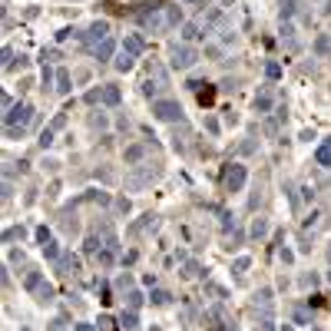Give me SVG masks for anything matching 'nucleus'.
Here are the masks:
<instances>
[{
    "label": "nucleus",
    "mask_w": 331,
    "mask_h": 331,
    "mask_svg": "<svg viewBox=\"0 0 331 331\" xmlns=\"http://www.w3.org/2000/svg\"><path fill=\"white\" fill-rule=\"evenodd\" d=\"M139 23H143V30H149V33H169L182 23V7H179V3L153 7V10L139 13Z\"/></svg>",
    "instance_id": "1"
},
{
    "label": "nucleus",
    "mask_w": 331,
    "mask_h": 331,
    "mask_svg": "<svg viewBox=\"0 0 331 331\" xmlns=\"http://www.w3.org/2000/svg\"><path fill=\"white\" fill-rule=\"evenodd\" d=\"M196 60H199V50L189 43H172V50H169L172 70H189V66H196Z\"/></svg>",
    "instance_id": "2"
},
{
    "label": "nucleus",
    "mask_w": 331,
    "mask_h": 331,
    "mask_svg": "<svg viewBox=\"0 0 331 331\" xmlns=\"http://www.w3.org/2000/svg\"><path fill=\"white\" fill-rule=\"evenodd\" d=\"M153 116L163 123H179L182 120V106H179L176 99H156L153 103Z\"/></svg>",
    "instance_id": "3"
},
{
    "label": "nucleus",
    "mask_w": 331,
    "mask_h": 331,
    "mask_svg": "<svg viewBox=\"0 0 331 331\" xmlns=\"http://www.w3.org/2000/svg\"><path fill=\"white\" fill-rule=\"evenodd\" d=\"M156 89H169V73H166V66H159V63H153V70H149V77H146V83H143L146 96H153Z\"/></svg>",
    "instance_id": "4"
},
{
    "label": "nucleus",
    "mask_w": 331,
    "mask_h": 331,
    "mask_svg": "<svg viewBox=\"0 0 331 331\" xmlns=\"http://www.w3.org/2000/svg\"><path fill=\"white\" fill-rule=\"evenodd\" d=\"M3 123H7V126H17V129H27V126L33 123V106H27V103H17V106H13V110L3 116Z\"/></svg>",
    "instance_id": "5"
},
{
    "label": "nucleus",
    "mask_w": 331,
    "mask_h": 331,
    "mask_svg": "<svg viewBox=\"0 0 331 331\" xmlns=\"http://www.w3.org/2000/svg\"><path fill=\"white\" fill-rule=\"evenodd\" d=\"M245 179H248L245 166H242V163H232L229 169H225V192H242Z\"/></svg>",
    "instance_id": "6"
},
{
    "label": "nucleus",
    "mask_w": 331,
    "mask_h": 331,
    "mask_svg": "<svg viewBox=\"0 0 331 331\" xmlns=\"http://www.w3.org/2000/svg\"><path fill=\"white\" fill-rule=\"evenodd\" d=\"M153 179H156V169H153V166H146V169H136V172L126 176V186H129V189H143V186H149Z\"/></svg>",
    "instance_id": "7"
},
{
    "label": "nucleus",
    "mask_w": 331,
    "mask_h": 331,
    "mask_svg": "<svg viewBox=\"0 0 331 331\" xmlns=\"http://www.w3.org/2000/svg\"><path fill=\"white\" fill-rule=\"evenodd\" d=\"M103 40H110V23L106 20H96L93 27L86 30V37H83V43H103Z\"/></svg>",
    "instance_id": "8"
},
{
    "label": "nucleus",
    "mask_w": 331,
    "mask_h": 331,
    "mask_svg": "<svg viewBox=\"0 0 331 331\" xmlns=\"http://www.w3.org/2000/svg\"><path fill=\"white\" fill-rule=\"evenodd\" d=\"M53 265H56V272H60V275H77V272H80V258L73 252H63Z\"/></svg>",
    "instance_id": "9"
},
{
    "label": "nucleus",
    "mask_w": 331,
    "mask_h": 331,
    "mask_svg": "<svg viewBox=\"0 0 331 331\" xmlns=\"http://www.w3.org/2000/svg\"><path fill=\"white\" fill-rule=\"evenodd\" d=\"M123 50H126V53H132V56H139L146 50V40L139 37V33H129V37L123 40Z\"/></svg>",
    "instance_id": "10"
},
{
    "label": "nucleus",
    "mask_w": 331,
    "mask_h": 331,
    "mask_svg": "<svg viewBox=\"0 0 331 331\" xmlns=\"http://www.w3.org/2000/svg\"><path fill=\"white\" fill-rule=\"evenodd\" d=\"M33 295H37V301H40V305H50V301L56 298V288H53V285H50V282L43 278V282H40V288H37Z\"/></svg>",
    "instance_id": "11"
},
{
    "label": "nucleus",
    "mask_w": 331,
    "mask_h": 331,
    "mask_svg": "<svg viewBox=\"0 0 331 331\" xmlns=\"http://www.w3.org/2000/svg\"><path fill=\"white\" fill-rule=\"evenodd\" d=\"M149 225H156V215H153V212H146L139 222H132V225H129V235H143Z\"/></svg>",
    "instance_id": "12"
},
{
    "label": "nucleus",
    "mask_w": 331,
    "mask_h": 331,
    "mask_svg": "<svg viewBox=\"0 0 331 331\" xmlns=\"http://www.w3.org/2000/svg\"><path fill=\"white\" fill-rule=\"evenodd\" d=\"M120 99H123V93H120V86H103V103L106 106H120Z\"/></svg>",
    "instance_id": "13"
},
{
    "label": "nucleus",
    "mask_w": 331,
    "mask_h": 331,
    "mask_svg": "<svg viewBox=\"0 0 331 331\" xmlns=\"http://www.w3.org/2000/svg\"><path fill=\"white\" fill-rule=\"evenodd\" d=\"M315 163H318V166H331V139H325V143L318 146V153H315Z\"/></svg>",
    "instance_id": "14"
},
{
    "label": "nucleus",
    "mask_w": 331,
    "mask_h": 331,
    "mask_svg": "<svg viewBox=\"0 0 331 331\" xmlns=\"http://www.w3.org/2000/svg\"><path fill=\"white\" fill-rule=\"evenodd\" d=\"M93 258H96V265H103V268H110V265L116 262V252H113V248H106V245H103V248H99V252L93 255Z\"/></svg>",
    "instance_id": "15"
},
{
    "label": "nucleus",
    "mask_w": 331,
    "mask_h": 331,
    "mask_svg": "<svg viewBox=\"0 0 331 331\" xmlns=\"http://www.w3.org/2000/svg\"><path fill=\"white\" fill-rule=\"evenodd\" d=\"M132 66H136V56H132V53H126V50H123V53L116 56V70H120V73H129Z\"/></svg>",
    "instance_id": "16"
},
{
    "label": "nucleus",
    "mask_w": 331,
    "mask_h": 331,
    "mask_svg": "<svg viewBox=\"0 0 331 331\" xmlns=\"http://www.w3.org/2000/svg\"><path fill=\"white\" fill-rule=\"evenodd\" d=\"M315 53L325 56V60H331V40H328V33H321L318 40H315Z\"/></svg>",
    "instance_id": "17"
},
{
    "label": "nucleus",
    "mask_w": 331,
    "mask_h": 331,
    "mask_svg": "<svg viewBox=\"0 0 331 331\" xmlns=\"http://www.w3.org/2000/svg\"><path fill=\"white\" fill-rule=\"evenodd\" d=\"M103 245H106V248H113V252L120 248V242H116V232H113L110 222H103Z\"/></svg>",
    "instance_id": "18"
},
{
    "label": "nucleus",
    "mask_w": 331,
    "mask_h": 331,
    "mask_svg": "<svg viewBox=\"0 0 331 331\" xmlns=\"http://www.w3.org/2000/svg\"><path fill=\"white\" fill-rule=\"evenodd\" d=\"M70 83H73V80H70V73H66V70H56V93H63V96H66V93L73 89Z\"/></svg>",
    "instance_id": "19"
},
{
    "label": "nucleus",
    "mask_w": 331,
    "mask_h": 331,
    "mask_svg": "<svg viewBox=\"0 0 331 331\" xmlns=\"http://www.w3.org/2000/svg\"><path fill=\"white\" fill-rule=\"evenodd\" d=\"M120 325H123V328H126V331H136V328H139V318H136V311H123V315H120Z\"/></svg>",
    "instance_id": "20"
},
{
    "label": "nucleus",
    "mask_w": 331,
    "mask_h": 331,
    "mask_svg": "<svg viewBox=\"0 0 331 331\" xmlns=\"http://www.w3.org/2000/svg\"><path fill=\"white\" fill-rule=\"evenodd\" d=\"M282 40H285V43H288V50H291V53H295V50H298V40H295V27H291V23H285V27H282Z\"/></svg>",
    "instance_id": "21"
},
{
    "label": "nucleus",
    "mask_w": 331,
    "mask_h": 331,
    "mask_svg": "<svg viewBox=\"0 0 331 331\" xmlns=\"http://www.w3.org/2000/svg\"><path fill=\"white\" fill-rule=\"evenodd\" d=\"M60 229H63V232H77L80 229L77 215H73V212H63V215H60Z\"/></svg>",
    "instance_id": "22"
},
{
    "label": "nucleus",
    "mask_w": 331,
    "mask_h": 331,
    "mask_svg": "<svg viewBox=\"0 0 331 331\" xmlns=\"http://www.w3.org/2000/svg\"><path fill=\"white\" fill-rule=\"evenodd\" d=\"M23 235H27V229H23V225H10V229L3 232V242L10 245V242H17V239L23 242Z\"/></svg>",
    "instance_id": "23"
},
{
    "label": "nucleus",
    "mask_w": 331,
    "mask_h": 331,
    "mask_svg": "<svg viewBox=\"0 0 331 331\" xmlns=\"http://www.w3.org/2000/svg\"><path fill=\"white\" fill-rule=\"evenodd\" d=\"M40 282H43V275H40V272H27V278H23V288L33 295V291L40 288Z\"/></svg>",
    "instance_id": "24"
},
{
    "label": "nucleus",
    "mask_w": 331,
    "mask_h": 331,
    "mask_svg": "<svg viewBox=\"0 0 331 331\" xmlns=\"http://www.w3.org/2000/svg\"><path fill=\"white\" fill-rule=\"evenodd\" d=\"M113 50H116V46H113V40H103V43L96 46V60H99V63H106V60L113 56Z\"/></svg>",
    "instance_id": "25"
},
{
    "label": "nucleus",
    "mask_w": 331,
    "mask_h": 331,
    "mask_svg": "<svg viewBox=\"0 0 331 331\" xmlns=\"http://www.w3.org/2000/svg\"><path fill=\"white\" fill-rule=\"evenodd\" d=\"M146 156V146H126V163H139V159H143Z\"/></svg>",
    "instance_id": "26"
},
{
    "label": "nucleus",
    "mask_w": 331,
    "mask_h": 331,
    "mask_svg": "<svg viewBox=\"0 0 331 331\" xmlns=\"http://www.w3.org/2000/svg\"><path fill=\"white\" fill-rule=\"evenodd\" d=\"M255 305H262L265 311L272 308V288H258V295H255Z\"/></svg>",
    "instance_id": "27"
},
{
    "label": "nucleus",
    "mask_w": 331,
    "mask_h": 331,
    "mask_svg": "<svg viewBox=\"0 0 331 331\" xmlns=\"http://www.w3.org/2000/svg\"><path fill=\"white\" fill-rule=\"evenodd\" d=\"M272 110V96H268V93H258V96H255V113H268Z\"/></svg>",
    "instance_id": "28"
},
{
    "label": "nucleus",
    "mask_w": 331,
    "mask_h": 331,
    "mask_svg": "<svg viewBox=\"0 0 331 331\" xmlns=\"http://www.w3.org/2000/svg\"><path fill=\"white\" fill-rule=\"evenodd\" d=\"M262 235H268V222H265V219H255L252 222V239H262Z\"/></svg>",
    "instance_id": "29"
},
{
    "label": "nucleus",
    "mask_w": 331,
    "mask_h": 331,
    "mask_svg": "<svg viewBox=\"0 0 331 331\" xmlns=\"http://www.w3.org/2000/svg\"><path fill=\"white\" fill-rule=\"evenodd\" d=\"M169 301H172V295H169L166 288H156L153 291V305H169Z\"/></svg>",
    "instance_id": "30"
},
{
    "label": "nucleus",
    "mask_w": 331,
    "mask_h": 331,
    "mask_svg": "<svg viewBox=\"0 0 331 331\" xmlns=\"http://www.w3.org/2000/svg\"><path fill=\"white\" fill-rule=\"evenodd\" d=\"M43 255L50 258V262H56V258H60L63 252H60V245H56V242H46V245H43Z\"/></svg>",
    "instance_id": "31"
},
{
    "label": "nucleus",
    "mask_w": 331,
    "mask_h": 331,
    "mask_svg": "<svg viewBox=\"0 0 331 331\" xmlns=\"http://www.w3.org/2000/svg\"><path fill=\"white\" fill-rule=\"evenodd\" d=\"M126 301H129V308L136 311V308H139V305H143V301H146V298H143V291H136V288H132L129 295H126Z\"/></svg>",
    "instance_id": "32"
},
{
    "label": "nucleus",
    "mask_w": 331,
    "mask_h": 331,
    "mask_svg": "<svg viewBox=\"0 0 331 331\" xmlns=\"http://www.w3.org/2000/svg\"><path fill=\"white\" fill-rule=\"evenodd\" d=\"M212 99H215V89H212V86L199 89V103H202V106H212Z\"/></svg>",
    "instance_id": "33"
},
{
    "label": "nucleus",
    "mask_w": 331,
    "mask_h": 331,
    "mask_svg": "<svg viewBox=\"0 0 331 331\" xmlns=\"http://www.w3.org/2000/svg\"><path fill=\"white\" fill-rule=\"evenodd\" d=\"M248 265H252V258H248V255H242V258H235V265H232V272H235V275H242V272L248 268Z\"/></svg>",
    "instance_id": "34"
},
{
    "label": "nucleus",
    "mask_w": 331,
    "mask_h": 331,
    "mask_svg": "<svg viewBox=\"0 0 331 331\" xmlns=\"http://www.w3.org/2000/svg\"><path fill=\"white\" fill-rule=\"evenodd\" d=\"M182 37H186V40H196V37H206V33H199L196 23H186V27H182Z\"/></svg>",
    "instance_id": "35"
},
{
    "label": "nucleus",
    "mask_w": 331,
    "mask_h": 331,
    "mask_svg": "<svg viewBox=\"0 0 331 331\" xmlns=\"http://www.w3.org/2000/svg\"><path fill=\"white\" fill-rule=\"evenodd\" d=\"M182 275H186V278H196L199 275V262H192V258H189V262L182 265Z\"/></svg>",
    "instance_id": "36"
},
{
    "label": "nucleus",
    "mask_w": 331,
    "mask_h": 331,
    "mask_svg": "<svg viewBox=\"0 0 331 331\" xmlns=\"http://www.w3.org/2000/svg\"><path fill=\"white\" fill-rule=\"evenodd\" d=\"M99 245H103V242H99V235H89V239H86V255H96Z\"/></svg>",
    "instance_id": "37"
},
{
    "label": "nucleus",
    "mask_w": 331,
    "mask_h": 331,
    "mask_svg": "<svg viewBox=\"0 0 331 331\" xmlns=\"http://www.w3.org/2000/svg\"><path fill=\"white\" fill-rule=\"evenodd\" d=\"M295 0H285V3H282V20H288V17H295Z\"/></svg>",
    "instance_id": "38"
},
{
    "label": "nucleus",
    "mask_w": 331,
    "mask_h": 331,
    "mask_svg": "<svg viewBox=\"0 0 331 331\" xmlns=\"http://www.w3.org/2000/svg\"><path fill=\"white\" fill-rule=\"evenodd\" d=\"M265 77L278 80V77H282V66H278V63H265Z\"/></svg>",
    "instance_id": "39"
},
{
    "label": "nucleus",
    "mask_w": 331,
    "mask_h": 331,
    "mask_svg": "<svg viewBox=\"0 0 331 331\" xmlns=\"http://www.w3.org/2000/svg\"><path fill=\"white\" fill-rule=\"evenodd\" d=\"M83 99H86V103H103V86H99V89H89Z\"/></svg>",
    "instance_id": "40"
},
{
    "label": "nucleus",
    "mask_w": 331,
    "mask_h": 331,
    "mask_svg": "<svg viewBox=\"0 0 331 331\" xmlns=\"http://www.w3.org/2000/svg\"><path fill=\"white\" fill-rule=\"evenodd\" d=\"M50 143H53V129L46 126V129L40 132V146H43V149H46V146H50Z\"/></svg>",
    "instance_id": "41"
},
{
    "label": "nucleus",
    "mask_w": 331,
    "mask_h": 331,
    "mask_svg": "<svg viewBox=\"0 0 331 331\" xmlns=\"http://www.w3.org/2000/svg\"><path fill=\"white\" fill-rule=\"evenodd\" d=\"M66 126V113H56L53 116V126H50V129H63Z\"/></svg>",
    "instance_id": "42"
},
{
    "label": "nucleus",
    "mask_w": 331,
    "mask_h": 331,
    "mask_svg": "<svg viewBox=\"0 0 331 331\" xmlns=\"http://www.w3.org/2000/svg\"><path fill=\"white\" fill-rule=\"evenodd\" d=\"M37 239H40V245H46V242H50V229L40 225V229H37Z\"/></svg>",
    "instance_id": "43"
},
{
    "label": "nucleus",
    "mask_w": 331,
    "mask_h": 331,
    "mask_svg": "<svg viewBox=\"0 0 331 331\" xmlns=\"http://www.w3.org/2000/svg\"><path fill=\"white\" fill-rule=\"evenodd\" d=\"M295 321H298V325H308V311H305V308H295Z\"/></svg>",
    "instance_id": "44"
},
{
    "label": "nucleus",
    "mask_w": 331,
    "mask_h": 331,
    "mask_svg": "<svg viewBox=\"0 0 331 331\" xmlns=\"http://www.w3.org/2000/svg\"><path fill=\"white\" fill-rule=\"evenodd\" d=\"M50 83H53V70L46 66V70H43V93H46V89H50Z\"/></svg>",
    "instance_id": "45"
},
{
    "label": "nucleus",
    "mask_w": 331,
    "mask_h": 331,
    "mask_svg": "<svg viewBox=\"0 0 331 331\" xmlns=\"http://www.w3.org/2000/svg\"><path fill=\"white\" fill-rule=\"evenodd\" d=\"M27 129H17V126H7V139H20Z\"/></svg>",
    "instance_id": "46"
},
{
    "label": "nucleus",
    "mask_w": 331,
    "mask_h": 331,
    "mask_svg": "<svg viewBox=\"0 0 331 331\" xmlns=\"http://www.w3.org/2000/svg\"><path fill=\"white\" fill-rule=\"evenodd\" d=\"M222 229H225V232H229V229H235V219H232L229 212H225V215H222Z\"/></svg>",
    "instance_id": "47"
},
{
    "label": "nucleus",
    "mask_w": 331,
    "mask_h": 331,
    "mask_svg": "<svg viewBox=\"0 0 331 331\" xmlns=\"http://www.w3.org/2000/svg\"><path fill=\"white\" fill-rule=\"evenodd\" d=\"M209 291H212V295H219V298H225V288H222V285H209Z\"/></svg>",
    "instance_id": "48"
},
{
    "label": "nucleus",
    "mask_w": 331,
    "mask_h": 331,
    "mask_svg": "<svg viewBox=\"0 0 331 331\" xmlns=\"http://www.w3.org/2000/svg\"><path fill=\"white\" fill-rule=\"evenodd\" d=\"M255 331H275V328H272V321H262V325H255Z\"/></svg>",
    "instance_id": "49"
},
{
    "label": "nucleus",
    "mask_w": 331,
    "mask_h": 331,
    "mask_svg": "<svg viewBox=\"0 0 331 331\" xmlns=\"http://www.w3.org/2000/svg\"><path fill=\"white\" fill-rule=\"evenodd\" d=\"M50 331H66V328H63V321H53V325H50Z\"/></svg>",
    "instance_id": "50"
},
{
    "label": "nucleus",
    "mask_w": 331,
    "mask_h": 331,
    "mask_svg": "<svg viewBox=\"0 0 331 331\" xmlns=\"http://www.w3.org/2000/svg\"><path fill=\"white\" fill-rule=\"evenodd\" d=\"M77 331H96L93 325H77Z\"/></svg>",
    "instance_id": "51"
},
{
    "label": "nucleus",
    "mask_w": 331,
    "mask_h": 331,
    "mask_svg": "<svg viewBox=\"0 0 331 331\" xmlns=\"http://www.w3.org/2000/svg\"><path fill=\"white\" fill-rule=\"evenodd\" d=\"M182 3H192V7H202V0H182Z\"/></svg>",
    "instance_id": "52"
},
{
    "label": "nucleus",
    "mask_w": 331,
    "mask_h": 331,
    "mask_svg": "<svg viewBox=\"0 0 331 331\" xmlns=\"http://www.w3.org/2000/svg\"><path fill=\"white\" fill-rule=\"evenodd\" d=\"M325 13H331V0H328V7H325Z\"/></svg>",
    "instance_id": "53"
},
{
    "label": "nucleus",
    "mask_w": 331,
    "mask_h": 331,
    "mask_svg": "<svg viewBox=\"0 0 331 331\" xmlns=\"http://www.w3.org/2000/svg\"><path fill=\"white\" fill-rule=\"evenodd\" d=\"M282 331H295V328H282Z\"/></svg>",
    "instance_id": "54"
},
{
    "label": "nucleus",
    "mask_w": 331,
    "mask_h": 331,
    "mask_svg": "<svg viewBox=\"0 0 331 331\" xmlns=\"http://www.w3.org/2000/svg\"><path fill=\"white\" fill-rule=\"evenodd\" d=\"M328 262H331V248H328Z\"/></svg>",
    "instance_id": "55"
}]
</instances>
